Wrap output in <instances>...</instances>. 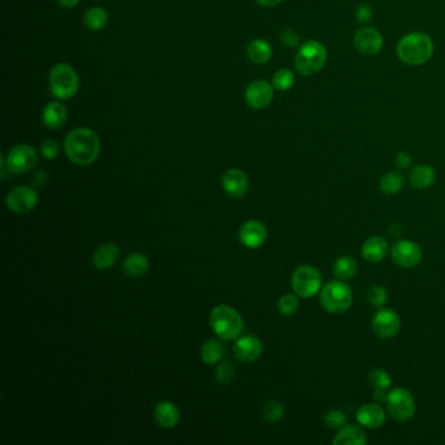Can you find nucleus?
I'll return each instance as SVG.
<instances>
[{
    "label": "nucleus",
    "instance_id": "f257e3e1",
    "mask_svg": "<svg viewBox=\"0 0 445 445\" xmlns=\"http://www.w3.org/2000/svg\"><path fill=\"white\" fill-rule=\"evenodd\" d=\"M67 157L79 166L92 165L99 156L101 143L96 132L89 128L72 129L64 141Z\"/></svg>",
    "mask_w": 445,
    "mask_h": 445
},
{
    "label": "nucleus",
    "instance_id": "f03ea898",
    "mask_svg": "<svg viewBox=\"0 0 445 445\" xmlns=\"http://www.w3.org/2000/svg\"><path fill=\"white\" fill-rule=\"evenodd\" d=\"M396 51L403 63L422 65L427 63L434 55V41L426 33H410L398 41Z\"/></svg>",
    "mask_w": 445,
    "mask_h": 445
},
{
    "label": "nucleus",
    "instance_id": "7ed1b4c3",
    "mask_svg": "<svg viewBox=\"0 0 445 445\" xmlns=\"http://www.w3.org/2000/svg\"><path fill=\"white\" fill-rule=\"evenodd\" d=\"M209 323L214 333L225 341L238 339L244 327L241 314L226 305H220L213 308L209 315Z\"/></svg>",
    "mask_w": 445,
    "mask_h": 445
},
{
    "label": "nucleus",
    "instance_id": "20e7f679",
    "mask_svg": "<svg viewBox=\"0 0 445 445\" xmlns=\"http://www.w3.org/2000/svg\"><path fill=\"white\" fill-rule=\"evenodd\" d=\"M328 60L327 47L316 40L303 43L296 55V68L302 76H314L320 72Z\"/></svg>",
    "mask_w": 445,
    "mask_h": 445
},
{
    "label": "nucleus",
    "instance_id": "39448f33",
    "mask_svg": "<svg viewBox=\"0 0 445 445\" xmlns=\"http://www.w3.org/2000/svg\"><path fill=\"white\" fill-rule=\"evenodd\" d=\"M318 299L324 311L329 314H343L351 307L354 294L345 281L334 280L320 290Z\"/></svg>",
    "mask_w": 445,
    "mask_h": 445
},
{
    "label": "nucleus",
    "instance_id": "423d86ee",
    "mask_svg": "<svg viewBox=\"0 0 445 445\" xmlns=\"http://www.w3.org/2000/svg\"><path fill=\"white\" fill-rule=\"evenodd\" d=\"M49 84L54 97L60 101H68L77 93L80 80L72 65L58 63L50 71Z\"/></svg>",
    "mask_w": 445,
    "mask_h": 445
},
{
    "label": "nucleus",
    "instance_id": "0eeeda50",
    "mask_svg": "<svg viewBox=\"0 0 445 445\" xmlns=\"http://www.w3.org/2000/svg\"><path fill=\"white\" fill-rule=\"evenodd\" d=\"M323 277L318 268L312 265H300L291 276V287L302 299L315 297L321 290Z\"/></svg>",
    "mask_w": 445,
    "mask_h": 445
},
{
    "label": "nucleus",
    "instance_id": "6e6552de",
    "mask_svg": "<svg viewBox=\"0 0 445 445\" xmlns=\"http://www.w3.org/2000/svg\"><path fill=\"white\" fill-rule=\"evenodd\" d=\"M385 403L389 415L394 421L401 423L410 421L416 409L413 393L403 387L393 388L392 391H389Z\"/></svg>",
    "mask_w": 445,
    "mask_h": 445
},
{
    "label": "nucleus",
    "instance_id": "1a4fd4ad",
    "mask_svg": "<svg viewBox=\"0 0 445 445\" xmlns=\"http://www.w3.org/2000/svg\"><path fill=\"white\" fill-rule=\"evenodd\" d=\"M38 163V154L35 149L28 144H19L8 150L4 159V165L10 172L22 175L34 169Z\"/></svg>",
    "mask_w": 445,
    "mask_h": 445
},
{
    "label": "nucleus",
    "instance_id": "9d476101",
    "mask_svg": "<svg viewBox=\"0 0 445 445\" xmlns=\"http://www.w3.org/2000/svg\"><path fill=\"white\" fill-rule=\"evenodd\" d=\"M373 333L382 339H391L397 336L401 329L400 315L392 308L380 307L371 321Z\"/></svg>",
    "mask_w": 445,
    "mask_h": 445
},
{
    "label": "nucleus",
    "instance_id": "9b49d317",
    "mask_svg": "<svg viewBox=\"0 0 445 445\" xmlns=\"http://www.w3.org/2000/svg\"><path fill=\"white\" fill-rule=\"evenodd\" d=\"M6 204L8 209L13 213L24 214V213L31 212L38 204V193L32 187H26V186L15 187L13 190L8 192L6 197Z\"/></svg>",
    "mask_w": 445,
    "mask_h": 445
},
{
    "label": "nucleus",
    "instance_id": "f8f14e48",
    "mask_svg": "<svg viewBox=\"0 0 445 445\" xmlns=\"http://www.w3.org/2000/svg\"><path fill=\"white\" fill-rule=\"evenodd\" d=\"M384 38L382 33L372 26H363L354 35V46L364 56H373L382 51Z\"/></svg>",
    "mask_w": 445,
    "mask_h": 445
},
{
    "label": "nucleus",
    "instance_id": "ddd939ff",
    "mask_svg": "<svg viewBox=\"0 0 445 445\" xmlns=\"http://www.w3.org/2000/svg\"><path fill=\"white\" fill-rule=\"evenodd\" d=\"M422 257L423 252L421 245L413 241L403 239L392 247L393 261L401 268H414L422 261Z\"/></svg>",
    "mask_w": 445,
    "mask_h": 445
},
{
    "label": "nucleus",
    "instance_id": "4468645a",
    "mask_svg": "<svg viewBox=\"0 0 445 445\" xmlns=\"http://www.w3.org/2000/svg\"><path fill=\"white\" fill-rule=\"evenodd\" d=\"M273 85L265 80H254L245 89V102L254 110H261L273 99Z\"/></svg>",
    "mask_w": 445,
    "mask_h": 445
},
{
    "label": "nucleus",
    "instance_id": "2eb2a0df",
    "mask_svg": "<svg viewBox=\"0 0 445 445\" xmlns=\"http://www.w3.org/2000/svg\"><path fill=\"white\" fill-rule=\"evenodd\" d=\"M233 351L238 361L251 363V362L257 361L261 357L264 351V345L257 337L248 334V336H242L236 339L234 343Z\"/></svg>",
    "mask_w": 445,
    "mask_h": 445
},
{
    "label": "nucleus",
    "instance_id": "dca6fc26",
    "mask_svg": "<svg viewBox=\"0 0 445 445\" xmlns=\"http://www.w3.org/2000/svg\"><path fill=\"white\" fill-rule=\"evenodd\" d=\"M355 416H357V422L361 424L362 427L370 428V430L382 427L387 419L385 410L376 403H363L357 410Z\"/></svg>",
    "mask_w": 445,
    "mask_h": 445
},
{
    "label": "nucleus",
    "instance_id": "f3484780",
    "mask_svg": "<svg viewBox=\"0 0 445 445\" xmlns=\"http://www.w3.org/2000/svg\"><path fill=\"white\" fill-rule=\"evenodd\" d=\"M268 232L264 223L247 221L239 230L241 242L248 248H259L265 243Z\"/></svg>",
    "mask_w": 445,
    "mask_h": 445
},
{
    "label": "nucleus",
    "instance_id": "a211bd4d",
    "mask_svg": "<svg viewBox=\"0 0 445 445\" xmlns=\"http://www.w3.org/2000/svg\"><path fill=\"white\" fill-rule=\"evenodd\" d=\"M225 192L233 197H243L248 191V178L242 170H227L222 177Z\"/></svg>",
    "mask_w": 445,
    "mask_h": 445
},
{
    "label": "nucleus",
    "instance_id": "6ab92c4d",
    "mask_svg": "<svg viewBox=\"0 0 445 445\" xmlns=\"http://www.w3.org/2000/svg\"><path fill=\"white\" fill-rule=\"evenodd\" d=\"M389 252V244L385 238L375 235L362 245V257L369 263H380Z\"/></svg>",
    "mask_w": 445,
    "mask_h": 445
},
{
    "label": "nucleus",
    "instance_id": "aec40b11",
    "mask_svg": "<svg viewBox=\"0 0 445 445\" xmlns=\"http://www.w3.org/2000/svg\"><path fill=\"white\" fill-rule=\"evenodd\" d=\"M154 419L162 428H174L181 421V412L175 403L161 401L154 407Z\"/></svg>",
    "mask_w": 445,
    "mask_h": 445
},
{
    "label": "nucleus",
    "instance_id": "412c9836",
    "mask_svg": "<svg viewBox=\"0 0 445 445\" xmlns=\"http://www.w3.org/2000/svg\"><path fill=\"white\" fill-rule=\"evenodd\" d=\"M333 445H366L367 435L359 426L346 424L333 437Z\"/></svg>",
    "mask_w": 445,
    "mask_h": 445
},
{
    "label": "nucleus",
    "instance_id": "4be33fe9",
    "mask_svg": "<svg viewBox=\"0 0 445 445\" xmlns=\"http://www.w3.org/2000/svg\"><path fill=\"white\" fill-rule=\"evenodd\" d=\"M119 257V248L117 244L104 243L97 247L93 254V265L98 270H107L113 268Z\"/></svg>",
    "mask_w": 445,
    "mask_h": 445
},
{
    "label": "nucleus",
    "instance_id": "5701e85b",
    "mask_svg": "<svg viewBox=\"0 0 445 445\" xmlns=\"http://www.w3.org/2000/svg\"><path fill=\"white\" fill-rule=\"evenodd\" d=\"M43 124L50 129L63 127L67 120V108L60 102L47 104L42 111Z\"/></svg>",
    "mask_w": 445,
    "mask_h": 445
},
{
    "label": "nucleus",
    "instance_id": "b1692460",
    "mask_svg": "<svg viewBox=\"0 0 445 445\" xmlns=\"http://www.w3.org/2000/svg\"><path fill=\"white\" fill-rule=\"evenodd\" d=\"M436 172L428 165L414 166L409 174V183L416 190H426L434 184Z\"/></svg>",
    "mask_w": 445,
    "mask_h": 445
},
{
    "label": "nucleus",
    "instance_id": "393cba45",
    "mask_svg": "<svg viewBox=\"0 0 445 445\" xmlns=\"http://www.w3.org/2000/svg\"><path fill=\"white\" fill-rule=\"evenodd\" d=\"M123 272L129 277H140L145 275L149 269L148 257L140 252H134L128 254L124 259L123 264Z\"/></svg>",
    "mask_w": 445,
    "mask_h": 445
},
{
    "label": "nucleus",
    "instance_id": "a878e982",
    "mask_svg": "<svg viewBox=\"0 0 445 445\" xmlns=\"http://www.w3.org/2000/svg\"><path fill=\"white\" fill-rule=\"evenodd\" d=\"M272 46L264 40H254L247 46V56L254 64H264L272 58Z\"/></svg>",
    "mask_w": 445,
    "mask_h": 445
},
{
    "label": "nucleus",
    "instance_id": "bb28decb",
    "mask_svg": "<svg viewBox=\"0 0 445 445\" xmlns=\"http://www.w3.org/2000/svg\"><path fill=\"white\" fill-rule=\"evenodd\" d=\"M358 272V263L351 256H341L333 264V275L341 281H349Z\"/></svg>",
    "mask_w": 445,
    "mask_h": 445
},
{
    "label": "nucleus",
    "instance_id": "cd10ccee",
    "mask_svg": "<svg viewBox=\"0 0 445 445\" xmlns=\"http://www.w3.org/2000/svg\"><path fill=\"white\" fill-rule=\"evenodd\" d=\"M225 355V346L218 339H208L202 348V359L205 364H216Z\"/></svg>",
    "mask_w": 445,
    "mask_h": 445
},
{
    "label": "nucleus",
    "instance_id": "c85d7f7f",
    "mask_svg": "<svg viewBox=\"0 0 445 445\" xmlns=\"http://www.w3.org/2000/svg\"><path fill=\"white\" fill-rule=\"evenodd\" d=\"M107 22H108V15L106 10L101 7H92L85 12V26L93 32L104 29L106 26Z\"/></svg>",
    "mask_w": 445,
    "mask_h": 445
},
{
    "label": "nucleus",
    "instance_id": "c756f323",
    "mask_svg": "<svg viewBox=\"0 0 445 445\" xmlns=\"http://www.w3.org/2000/svg\"><path fill=\"white\" fill-rule=\"evenodd\" d=\"M403 175L397 171H389L384 174L382 179L379 181V188L385 195H397L403 190Z\"/></svg>",
    "mask_w": 445,
    "mask_h": 445
},
{
    "label": "nucleus",
    "instance_id": "7c9ffc66",
    "mask_svg": "<svg viewBox=\"0 0 445 445\" xmlns=\"http://www.w3.org/2000/svg\"><path fill=\"white\" fill-rule=\"evenodd\" d=\"M285 415V406L280 401H269L263 407V418L268 423H278Z\"/></svg>",
    "mask_w": 445,
    "mask_h": 445
},
{
    "label": "nucleus",
    "instance_id": "2f4dec72",
    "mask_svg": "<svg viewBox=\"0 0 445 445\" xmlns=\"http://www.w3.org/2000/svg\"><path fill=\"white\" fill-rule=\"evenodd\" d=\"M369 382L375 389L387 391L392 387V378L388 372L382 369H375L369 373Z\"/></svg>",
    "mask_w": 445,
    "mask_h": 445
},
{
    "label": "nucleus",
    "instance_id": "473e14b6",
    "mask_svg": "<svg viewBox=\"0 0 445 445\" xmlns=\"http://www.w3.org/2000/svg\"><path fill=\"white\" fill-rule=\"evenodd\" d=\"M294 81H296V77H294L293 72L290 70L284 68V70L277 71L276 74H275L273 79H272V85L277 90L285 92V90H289L294 85Z\"/></svg>",
    "mask_w": 445,
    "mask_h": 445
},
{
    "label": "nucleus",
    "instance_id": "72a5a7b5",
    "mask_svg": "<svg viewBox=\"0 0 445 445\" xmlns=\"http://www.w3.org/2000/svg\"><path fill=\"white\" fill-rule=\"evenodd\" d=\"M297 294H285L282 297L278 299V303H277V307L278 311L285 315V316H290V315H294L299 308V299H298Z\"/></svg>",
    "mask_w": 445,
    "mask_h": 445
},
{
    "label": "nucleus",
    "instance_id": "f704fd0d",
    "mask_svg": "<svg viewBox=\"0 0 445 445\" xmlns=\"http://www.w3.org/2000/svg\"><path fill=\"white\" fill-rule=\"evenodd\" d=\"M348 415L339 409H332L324 415V423L330 430H339L348 424Z\"/></svg>",
    "mask_w": 445,
    "mask_h": 445
},
{
    "label": "nucleus",
    "instance_id": "c9c22d12",
    "mask_svg": "<svg viewBox=\"0 0 445 445\" xmlns=\"http://www.w3.org/2000/svg\"><path fill=\"white\" fill-rule=\"evenodd\" d=\"M367 300L373 307H382L388 300V291L385 287L375 285L367 291Z\"/></svg>",
    "mask_w": 445,
    "mask_h": 445
},
{
    "label": "nucleus",
    "instance_id": "e433bc0d",
    "mask_svg": "<svg viewBox=\"0 0 445 445\" xmlns=\"http://www.w3.org/2000/svg\"><path fill=\"white\" fill-rule=\"evenodd\" d=\"M234 376H235V367L230 362L220 363V366L216 370V380L218 384L227 385L233 382Z\"/></svg>",
    "mask_w": 445,
    "mask_h": 445
},
{
    "label": "nucleus",
    "instance_id": "4c0bfd02",
    "mask_svg": "<svg viewBox=\"0 0 445 445\" xmlns=\"http://www.w3.org/2000/svg\"><path fill=\"white\" fill-rule=\"evenodd\" d=\"M41 153L46 159H54L59 153V145L55 140H46L41 147Z\"/></svg>",
    "mask_w": 445,
    "mask_h": 445
},
{
    "label": "nucleus",
    "instance_id": "58836bf2",
    "mask_svg": "<svg viewBox=\"0 0 445 445\" xmlns=\"http://www.w3.org/2000/svg\"><path fill=\"white\" fill-rule=\"evenodd\" d=\"M281 42L287 47H296L300 42V37L294 29H285L281 33Z\"/></svg>",
    "mask_w": 445,
    "mask_h": 445
},
{
    "label": "nucleus",
    "instance_id": "ea45409f",
    "mask_svg": "<svg viewBox=\"0 0 445 445\" xmlns=\"http://www.w3.org/2000/svg\"><path fill=\"white\" fill-rule=\"evenodd\" d=\"M355 19L357 22H366L372 19V8L367 4H362L355 12Z\"/></svg>",
    "mask_w": 445,
    "mask_h": 445
},
{
    "label": "nucleus",
    "instance_id": "a19ab883",
    "mask_svg": "<svg viewBox=\"0 0 445 445\" xmlns=\"http://www.w3.org/2000/svg\"><path fill=\"white\" fill-rule=\"evenodd\" d=\"M396 165L398 169H407L412 165V157L406 152H400L396 156Z\"/></svg>",
    "mask_w": 445,
    "mask_h": 445
},
{
    "label": "nucleus",
    "instance_id": "79ce46f5",
    "mask_svg": "<svg viewBox=\"0 0 445 445\" xmlns=\"http://www.w3.org/2000/svg\"><path fill=\"white\" fill-rule=\"evenodd\" d=\"M33 181H34V184L38 186V187L44 186L46 181H47V174H46V171H38V172L35 174V177H34Z\"/></svg>",
    "mask_w": 445,
    "mask_h": 445
},
{
    "label": "nucleus",
    "instance_id": "37998d69",
    "mask_svg": "<svg viewBox=\"0 0 445 445\" xmlns=\"http://www.w3.org/2000/svg\"><path fill=\"white\" fill-rule=\"evenodd\" d=\"M259 6L265 7V8H272V7H276L278 4H281L284 0H256Z\"/></svg>",
    "mask_w": 445,
    "mask_h": 445
},
{
    "label": "nucleus",
    "instance_id": "c03bdc74",
    "mask_svg": "<svg viewBox=\"0 0 445 445\" xmlns=\"http://www.w3.org/2000/svg\"><path fill=\"white\" fill-rule=\"evenodd\" d=\"M56 1L59 6H62L64 8H74L79 4L80 0H56Z\"/></svg>",
    "mask_w": 445,
    "mask_h": 445
}]
</instances>
